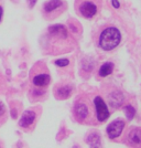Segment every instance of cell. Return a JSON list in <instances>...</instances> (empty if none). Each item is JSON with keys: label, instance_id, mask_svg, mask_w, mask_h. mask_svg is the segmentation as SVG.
I'll use <instances>...</instances> for the list:
<instances>
[{"label": "cell", "instance_id": "8", "mask_svg": "<svg viewBox=\"0 0 141 148\" xmlns=\"http://www.w3.org/2000/svg\"><path fill=\"white\" fill-rule=\"evenodd\" d=\"M49 34L52 37H57L61 39H66L67 38V30L64 25H52L49 28Z\"/></svg>", "mask_w": 141, "mask_h": 148}, {"label": "cell", "instance_id": "19", "mask_svg": "<svg viewBox=\"0 0 141 148\" xmlns=\"http://www.w3.org/2000/svg\"><path fill=\"white\" fill-rule=\"evenodd\" d=\"M35 2H37V0H29V7H30V8H33L34 5H35Z\"/></svg>", "mask_w": 141, "mask_h": 148}, {"label": "cell", "instance_id": "1", "mask_svg": "<svg viewBox=\"0 0 141 148\" xmlns=\"http://www.w3.org/2000/svg\"><path fill=\"white\" fill-rule=\"evenodd\" d=\"M120 40H121V34L119 30L114 27H109L101 32L99 38V45L105 51H110L120 43Z\"/></svg>", "mask_w": 141, "mask_h": 148}, {"label": "cell", "instance_id": "18", "mask_svg": "<svg viewBox=\"0 0 141 148\" xmlns=\"http://www.w3.org/2000/svg\"><path fill=\"white\" fill-rule=\"evenodd\" d=\"M111 3H112V7L116 8V9H118V8L120 7V3H119L118 0H111Z\"/></svg>", "mask_w": 141, "mask_h": 148}, {"label": "cell", "instance_id": "13", "mask_svg": "<svg viewBox=\"0 0 141 148\" xmlns=\"http://www.w3.org/2000/svg\"><path fill=\"white\" fill-rule=\"evenodd\" d=\"M86 143L91 146V147H100L101 146V140H100V136L97 133H92L89 134L88 137L86 138Z\"/></svg>", "mask_w": 141, "mask_h": 148}, {"label": "cell", "instance_id": "17", "mask_svg": "<svg viewBox=\"0 0 141 148\" xmlns=\"http://www.w3.org/2000/svg\"><path fill=\"white\" fill-rule=\"evenodd\" d=\"M55 64L57 66H61V68H64V66H67L69 64V61L67 59H59L55 61Z\"/></svg>", "mask_w": 141, "mask_h": 148}, {"label": "cell", "instance_id": "16", "mask_svg": "<svg viewBox=\"0 0 141 148\" xmlns=\"http://www.w3.org/2000/svg\"><path fill=\"white\" fill-rule=\"evenodd\" d=\"M123 111H125V114H126V116H127V118H128V121H131L132 118L135 117L136 111L131 105L125 106V107H123Z\"/></svg>", "mask_w": 141, "mask_h": 148}, {"label": "cell", "instance_id": "20", "mask_svg": "<svg viewBox=\"0 0 141 148\" xmlns=\"http://www.w3.org/2000/svg\"><path fill=\"white\" fill-rule=\"evenodd\" d=\"M2 14H3V9L0 6V22H1V19H2Z\"/></svg>", "mask_w": 141, "mask_h": 148}, {"label": "cell", "instance_id": "12", "mask_svg": "<svg viewBox=\"0 0 141 148\" xmlns=\"http://www.w3.org/2000/svg\"><path fill=\"white\" fill-rule=\"evenodd\" d=\"M129 142L132 145H140L141 144V128H134L130 130L128 135Z\"/></svg>", "mask_w": 141, "mask_h": 148}, {"label": "cell", "instance_id": "11", "mask_svg": "<svg viewBox=\"0 0 141 148\" xmlns=\"http://www.w3.org/2000/svg\"><path fill=\"white\" fill-rule=\"evenodd\" d=\"M72 93V87L69 85H63V86H60L55 92V96L56 99H66L69 97Z\"/></svg>", "mask_w": 141, "mask_h": 148}, {"label": "cell", "instance_id": "3", "mask_svg": "<svg viewBox=\"0 0 141 148\" xmlns=\"http://www.w3.org/2000/svg\"><path fill=\"white\" fill-rule=\"evenodd\" d=\"M123 127H125V122L121 121V119H116V121L111 122L107 126V135L111 139L117 138V137H119V136L121 135Z\"/></svg>", "mask_w": 141, "mask_h": 148}, {"label": "cell", "instance_id": "4", "mask_svg": "<svg viewBox=\"0 0 141 148\" xmlns=\"http://www.w3.org/2000/svg\"><path fill=\"white\" fill-rule=\"evenodd\" d=\"M35 119H37L35 112L28 110L22 114V116L19 121V126L25 128V130H29L33 126V124L35 123Z\"/></svg>", "mask_w": 141, "mask_h": 148}, {"label": "cell", "instance_id": "10", "mask_svg": "<svg viewBox=\"0 0 141 148\" xmlns=\"http://www.w3.org/2000/svg\"><path fill=\"white\" fill-rule=\"evenodd\" d=\"M63 6V2L61 0H50L44 5V12L45 13H52L56 11L57 9H60Z\"/></svg>", "mask_w": 141, "mask_h": 148}, {"label": "cell", "instance_id": "15", "mask_svg": "<svg viewBox=\"0 0 141 148\" xmlns=\"http://www.w3.org/2000/svg\"><path fill=\"white\" fill-rule=\"evenodd\" d=\"M7 121V110L3 103L0 102V127L6 123Z\"/></svg>", "mask_w": 141, "mask_h": 148}, {"label": "cell", "instance_id": "5", "mask_svg": "<svg viewBox=\"0 0 141 148\" xmlns=\"http://www.w3.org/2000/svg\"><path fill=\"white\" fill-rule=\"evenodd\" d=\"M51 77L48 72H37L32 76V84L37 88L46 87L49 85Z\"/></svg>", "mask_w": 141, "mask_h": 148}, {"label": "cell", "instance_id": "6", "mask_svg": "<svg viewBox=\"0 0 141 148\" xmlns=\"http://www.w3.org/2000/svg\"><path fill=\"white\" fill-rule=\"evenodd\" d=\"M80 12L85 18H93L97 12V6L91 1H84L80 3Z\"/></svg>", "mask_w": 141, "mask_h": 148}, {"label": "cell", "instance_id": "14", "mask_svg": "<svg viewBox=\"0 0 141 148\" xmlns=\"http://www.w3.org/2000/svg\"><path fill=\"white\" fill-rule=\"evenodd\" d=\"M112 71H114V64L112 63H110V62L104 63L99 69V76H101V77L108 76L112 73Z\"/></svg>", "mask_w": 141, "mask_h": 148}, {"label": "cell", "instance_id": "9", "mask_svg": "<svg viewBox=\"0 0 141 148\" xmlns=\"http://www.w3.org/2000/svg\"><path fill=\"white\" fill-rule=\"evenodd\" d=\"M88 107L86 106L85 104H77L75 106V110H74V113H75V116L78 121H84L86 119V117L88 116Z\"/></svg>", "mask_w": 141, "mask_h": 148}, {"label": "cell", "instance_id": "7", "mask_svg": "<svg viewBox=\"0 0 141 148\" xmlns=\"http://www.w3.org/2000/svg\"><path fill=\"white\" fill-rule=\"evenodd\" d=\"M108 101H109V104L111 105V107L114 108H118L123 105V101H125V96L121 92L119 91H115L109 94V97H108Z\"/></svg>", "mask_w": 141, "mask_h": 148}, {"label": "cell", "instance_id": "2", "mask_svg": "<svg viewBox=\"0 0 141 148\" xmlns=\"http://www.w3.org/2000/svg\"><path fill=\"white\" fill-rule=\"evenodd\" d=\"M94 105H95V110H96V115L97 119L99 122H104L109 117V112L107 108V105L104 102V99L100 96H97L94 99Z\"/></svg>", "mask_w": 141, "mask_h": 148}]
</instances>
